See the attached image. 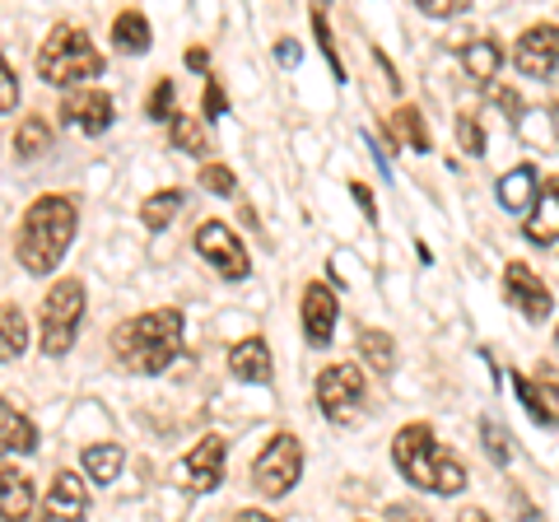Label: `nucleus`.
Masks as SVG:
<instances>
[{
    "label": "nucleus",
    "instance_id": "1",
    "mask_svg": "<svg viewBox=\"0 0 559 522\" xmlns=\"http://www.w3.org/2000/svg\"><path fill=\"white\" fill-rule=\"evenodd\" d=\"M75 201L70 197H38L20 220V238H14V252H20V266L28 275H51L61 266V257L75 242Z\"/></svg>",
    "mask_w": 559,
    "mask_h": 522
},
{
    "label": "nucleus",
    "instance_id": "2",
    "mask_svg": "<svg viewBox=\"0 0 559 522\" xmlns=\"http://www.w3.org/2000/svg\"><path fill=\"white\" fill-rule=\"evenodd\" d=\"M392 458L401 466L415 490H429V495H462L466 490V466L457 462V452L448 443H439V434L429 425H406L392 439Z\"/></svg>",
    "mask_w": 559,
    "mask_h": 522
},
{
    "label": "nucleus",
    "instance_id": "3",
    "mask_svg": "<svg viewBox=\"0 0 559 522\" xmlns=\"http://www.w3.org/2000/svg\"><path fill=\"white\" fill-rule=\"evenodd\" d=\"M112 355L127 364L131 373H164L173 359L182 355V312L178 308H154L140 318L121 322L112 332Z\"/></svg>",
    "mask_w": 559,
    "mask_h": 522
},
{
    "label": "nucleus",
    "instance_id": "4",
    "mask_svg": "<svg viewBox=\"0 0 559 522\" xmlns=\"http://www.w3.org/2000/svg\"><path fill=\"white\" fill-rule=\"evenodd\" d=\"M38 75L57 90H70L80 80H98L103 75V51L94 38L75 24H57L47 33V43L38 47Z\"/></svg>",
    "mask_w": 559,
    "mask_h": 522
},
{
    "label": "nucleus",
    "instance_id": "5",
    "mask_svg": "<svg viewBox=\"0 0 559 522\" xmlns=\"http://www.w3.org/2000/svg\"><path fill=\"white\" fill-rule=\"evenodd\" d=\"M84 322V285L80 281H57L43 299V355H66L75 345V332Z\"/></svg>",
    "mask_w": 559,
    "mask_h": 522
},
{
    "label": "nucleus",
    "instance_id": "6",
    "mask_svg": "<svg viewBox=\"0 0 559 522\" xmlns=\"http://www.w3.org/2000/svg\"><path fill=\"white\" fill-rule=\"evenodd\" d=\"M299 476H304V443L294 434H275L252 466V485L266 499H285L299 485Z\"/></svg>",
    "mask_w": 559,
    "mask_h": 522
},
{
    "label": "nucleus",
    "instance_id": "7",
    "mask_svg": "<svg viewBox=\"0 0 559 522\" xmlns=\"http://www.w3.org/2000/svg\"><path fill=\"white\" fill-rule=\"evenodd\" d=\"M197 252L205 257V266H215L224 281H248L252 275V257L242 248V238L229 229L224 220H205L197 229Z\"/></svg>",
    "mask_w": 559,
    "mask_h": 522
},
{
    "label": "nucleus",
    "instance_id": "8",
    "mask_svg": "<svg viewBox=\"0 0 559 522\" xmlns=\"http://www.w3.org/2000/svg\"><path fill=\"white\" fill-rule=\"evenodd\" d=\"M318 406L326 420L349 425L364 406V369L359 364H331L326 373H318Z\"/></svg>",
    "mask_w": 559,
    "mask_h": 522
},
{
    "label": "nucleus",
    "instance_id": "9",
    "mask_svg": "<svg viewBox=\"0 0 559 522\" xmlns=\"http://www.w3.org/2000/svg\"><path fill=\"white\" fill-rule=\"evenodd\" d=\"M224 452H229V443H224L219 434H205V439L191 448L178 466H173V481H178L187 495L219 490V481H224Z\"/></svg>",
    "mask_w": 559,
    "mask_h": 522
},
{
    "label": "nucleus",
    "instance_id": "10",
    "mask_svg": "<svg viewBox=\"0 0 559 522\" xmlns=\"http://www.w3.org/2000/svg\"><path fill=\"white\" fill-rule=\"evenodd\" d=\"M503 299H509L527 322H546V318H550V308H555L550 285L540 281L532 266H522V261H513V266L503 271Z\"/></svg>",
    "mask_w": 559,
    "mask_h": 522
},
{
    "label": "nucleus",
    "instance_id": "11",
    "mask_svg": "<svg viewBox=\"0 0 559 522\" xmlns=\"http://www.w3.org/2000/svg\"><path fill=\"white\" fill-rule=\"evenodd\" d=\"M513 61L527 80H550L555 66H559V24H532L518 38Z\"/></svg>",
    "mask_w": 559,
    "mask_h": 522
},
{
    "label": "nucleus",
    "instance_id": "12",
    "mask_svg": "<svg viewBox=\"0 0 559 522\" xmlns=\"http://www.w3.org/2000/svg\"><path fill=\"white\" fill-rule=\"evenodd\" d=\"M90 513V490H84V476L75 472H57L43 495V509L38 522H84Z\"/></svg>",
    "mask_w": 559,
    "mask_h": 522
},
{
    "label": "nucleus",
    "instance_id": "13",
    "mask_svg": "<svg viewBox=\"0 0 559 522\" xmlns=\"http://www.w3.org/2000/svg\"><path fill=\"white\" fill-rule=\"evenodd\" d=\"M513 388L522 396V406L536 425H559V373L555 364H540V369L527 378V373H513Z\"/></svg>",
    "mask_w": 559,
    "mask_h": 522
},
{
    "label": "nucleus",
    "instance_id": "14",
    "mask_svg": "<svg viewBox=\"0 0 559 522\" xmlns=\"http://www.w3.org/2000/svg\"><path fill=\"white\" fill-rule=\"evenodd\" d=\"M61 121L66 127H75V131H84V135H103L112 127V98L103 94V90H75L66 103H61Z\"/></svg>",
    "mask_w": 559,
    "mask_h": 522
},
{
    "label": "nucleus",
    "instance_id": "15",
    "mask_svg": "<svg viewBox=\"0 0 559 522\" xmlns=\"http://www.w3.org/2000/svg\"><path fill=\"white\" fill-rule=\"evenodd\" d=\"M304 332L312 345H331V336H336V294H331V285L312 281L304 289Z\"/></svg>",
    "mask_w": 559,
    "mask_h": 522
},
{
    "label": "nucleus",
    "instance_id": "16",
    "mask_svg": "<svg viewBox=\"0 0 559 522\" xmlns=\"http://www.w3.org/2000/svg\"><path fill=\"white\" fill-rule=\"evenodd\" d=\"M38 509V495H33V481L20 466L0 462V522H28Z\"/></svg>",
    "mask_w": 559,
    "mask_h": 522
},
{
    "label": "nucleus",
    "instance_id": "17",
    "mask_svg": "<svg viewBox=\"0 0 559 522\" xmlns=\"http://www.w3.org/2000/svg\"><path fill=\"white\" fill-rule=\"evenodd\" d=\"M229 373L242 378V382H252V388H266V382H271V345L261 336L238 341L229 351Z\"/></svg>",
    "mask_w": 559,
    "mask_h": 522
},
{
    "label": "nucleus",
    "instance_id": "18",
    "mask_svg": "<svg viewBox=\"0 0 559 522\" xmlns=\"http://www.w3.org/2000/svg\"><path fill=\"white\" fill-rule=\"evenodd\" d=\"M527 242H536V248H550V242H559V178H550L546 187L536 191V211L527 220Z\"/></svg>",
    "mask_w": 559,
    "mask_h": 522
},
{
    "label": "nucleus",
    "instance_id": "19",
    "mask_svg": "<svg viewBox=\"0 0 559 522\" xmlns=\"http://www.w3.org/2000/svg\"><path fill=\"white\" fill-rule=\"evenodd\" d=\"M536 191H540L536 168L522 164V168H513V173H503L499 187H495V197H499V205H503L509 215H522V211H532V205H536Z\"/></svg>",
    "mask_w": 559,
    "mask_h": 522
},
{
    "label": "nucleus",
    "instance_id": "20",
    "mask_svg": "<svg viewBox=\"0 0 559 522\" xmlns=\"http://www.w3.org/2000/svg\"><path fill=\"white\" fill-rule=\"evenodd\" d=\"M38 448V429L24 411H14L10 402H0V458H14V452H33Z\"/></svg>",
    "mask_w": 559,
    "mask_h": 522
},
{
    "label": "nucleus",
    "instance_id": "21",
    "mask_svg": "<svg viewBox=\"0 0 559 522\" xmlns=\"http://www.w3.org/2000/svg\"><path fill=\"white\" fill-rule=\"evenodd\" d=\"M388 141H392V150L406 141L415 154H429V150H433V135H429V127H425V112H419V108H396V112L388 117Z\"/></svg>",
    "mask_w": 559,
    "mask_h": 522
},
{
    "label": "nucleus",
    "instance_id": "22",
    "mask_svg": "<svg viewBox=\"0 0 559 522\" xmlns=\"http://www.w3.org/2000/svg\"><path fill=\"white\" fill-rule=\"evenodd\" d=\"M80 466L94 485H112L121 476V466H127V452H121L117 443H90L80 452Z\"/></svg>",
    "mask_w": 559,
    "mask_h": 522
},
{
    "label": "nucleus",
    "instance_id": "23",
    "mask_svg": "<svg viewBox=\"0 0 559 522\" xmlns=\"http://www.w3.org/2000/svg\"><path fill=\"white\" fill-rule=\"evenodd\" d=\"M112 43H117V51L145 57V51H150V20L140 10H121L112 20Z\"/></svg>",
    "mask_w": 559,
    "mask_h": 522
},
{
    "label": "nucleus",
    "instance_id": "24",
    "mask_svg": "<svg viewBox=\"0 0 559 522\" xmlns=\"http://www.w3.org/2000/svg\"><path fill=\"white\" fill-rule=\"evenodd\" d=\"M462 61H466V75H471V80L489 84V80L503 71V47H499L495 38H476V43H466Z\"/></svg>",
    "mask_w": 559,
    "mask_h": 522
},
{
    "label": "nucleus",
    "instance_id": "25",
    "mask_svg": "<svg viewBox=\"0 0 559 522\" xmlns=\"http://www.w3.org/2000/svg\"><path fill=\"white\" fill-rule=\"evenodd\" d=\"M28 351V318L14 304H0V364L20 359Z\"/></svg>",
    "mask_w": 559,
    "mask_h": 522
},
{
    "label": "nucleus",
    "instance_id": "26",
    "mask_svg": "<svg viewBox=\"0 0 559 522\" xmlns=\"http://www.w3.org/2000/svg\"><path fill=\"white\" fill-rule=\"evenodd\" d=\"M178 211H182V191L164 187V191H154V197H145V205H140V224L159 234V229H168V224L178 220Z\"/></svg>",
    "mask_w": 559,
    "mask_h": 522
},
{
    "label": "nucleus",
    "instance_id": "27",
    "mask_svg": "<svg viewBox=\"0 0 559 522\" xmlns=\"http://www.w3.org/2000/svg\"><path fill=\"white\" fill-rule=\"evenodd\" d=\"M47 145H51V121L24 117L20 131H14V154H20V159H38V154H47Z\"/></svg>",
    "mask_w": 559,
    "mask_h": 522
},
{
    "label": "nucleus",
    "instance_id": "28",
    "mask_svg": "<svg viewBox=\"0 0 559 522\" xmlns=\"http://www.w3.org/2000/svg\"><path fill=\"white\" fill-rule=\"evenodd\" d=\"M359 351L364 359H369V369L373 373H392V364H396V345L388 332H378V327H369V332L359 336Z\"/></svg>",
    "mask_w": 559,
    "mask_h": 522
},
{
    "label": "nucleus",
    "instance_id": "29",
    "mask_svg": "<svg viewBox=\"0 0 559 522\" xmlns=\"http://www.w3.org/2000/svg\"><path fill=\"white\" fill-rule=\"evenodd\" d=\"M168 141L178 154H205V127H201V117H173V127H168Z\"/></svg>",
    "mask_w": 559,
    "mask_h": 522
},
{
    "label": "nucleus",
    "instance_id": "30",
    "mask_svg": "<svg viewBox=\"0 0 559 522\" xmlns=\"http://www.w3.org/2000/svg\"><path fill=\"white\" fill-rule=\"evenodd\" d=\"M480 439H485V448H489V458L495 462H503V466L513 462V439L499 429V420H480Z\"/></svg>",
    "mask_w": 559,
    "mask_h": 522
},
{
    "label": "nucleus",
    "instance_id": "31",
    "mask_svg": "<svg viewBox=\"0 0 559 522\" xmlns=\"http://www.w3.org/2000/svg\"><path fill=\"white\" fill-rule=\"evenodd\" d=\"M201 187L210 191V197H234L238 178H234V168H224V164H205L201 168Z\"/></svg>",
    "mask_w": 559,
    "mask_h": 522
},
{
    "label": "nucleus",
    "instance_id": "32",
    "mask_svg": "<svg viewBox=\"0 0 559 522\" xmlns=\"http://www.w3.org/2000/svg\"><path fill=\"white\" fill-rule=\"evenodd\" d=\"M457 145H462L466 154H476V159L485 154V131H480V121L471 117V112L457 117Z\"/></svg>",
    "mask_w": 559,
    "mask_h": 522
},
{
    "label": "nucleus",
    "instance_id": "33",
    "mask_svg": "<svg viewBox=\"0 0 559 522\" xmlns=\"http://www.w3.org/2000/svg\"><path fill=\"white\" fill-rule=\"evenodd\" d=\"M312 33H318V43H322L326 61H331V75L345 84V66H341V57H336V43H331V28H326V14H322V10H312Z\"/></svg>",
    "mask_w": 559,
    "mask_h": 522
},
{
    "label": "nucleus",
    "instance_id": "34",
    "mask_svg": "<svg viewBox=\"0 0 559 522\" xmlns=\"http://www.w3.org/2000/svg\"><path fill=\"white\" fill-rule=\"evenodd\" d=\"M173 103H178V90H173V80H159V84H154V94H150V103H145V112H150L154 121H168Z\"/></svg>",
    "mask_w": 559,
    "mask_h": 522
},
{
    "label": "nucleus",
    "instance_id": "35",
    "mask_svg": "<svg viewBox=\"0 0 559 522\" xmlns=\"http://www.w3.org/2000/svg\"><path fill=\"white\" fill-rule=\"evenodd\" d=\"M14 108H20V80H14L10 61L0 57V117H5V112H14Z\"/></svg>",
    "mask_w": 559,
    "mask_h": 522
},
{
    "label": "nucleus",
    "instance_id": "36",
    "mask_svg": "<svg viewBox=\"0 0 559 522\" xmlns=\"http://www.w3.org/2000/svg\"><path fill=\"white\" fill-rule=\"evenodd\" d=\"M489 98H495L499 112H509V121H522V98H518L513 90H499V84H495V90H489Z\"/></svg>",
    "mask_w": 559,
    "mask_h": 522
},
{
    "label": "nucleus",
    "instance_id": "37",
    "mask_svg": "<svg viewBox=\"0 0 559 522\" xmlns=\"http://www.w3.org/2000/svg\"><path fill=\"white\" fill-rule=\"evenodd\" d=\"M224 112H229V98H224V90H219L215 80H205V117L215 121V117H224Z\"/></svg>",
    "mask_w": 559,
    "mask_h": 522
},
{
    "label": "nucleus",
    "instance_id": "38",
    "mask_svg": "<svg viewBox=\"0 0 559 522\" xmlns=\"http://www.w3.org/2000/svg\"><path fill=\"white\" fill-rule=\"evenodd\" d=\"M419 10L433 14V20H448V14H462L471 5H466V0H419Z\"/></svg>",
    "mask_w": 559,
    "mask_h": 522
},
{
    "label": "nucleus",
    "instance_id": "39",
    "mask_svg": "<svg viewBox=\"0 0 559 522\" xmlns=\"http://www.w3.org/2000/svg\"><path fill=\"white\" fill-rule=\"evenodd\" d=\"M349 197H355V205L364 211V220H378V205H373V191L364 182H349Z\"/></svg>",
    "mask_w": 559,
    "mask_h": 522
},
{
    "label": "nucleus",
    "instance_id": "40",
    "mask_svg": "<svg viewBox=\"0 0 559 522\" xmlns=\"http://www.w3.org/2000/svg\"><path fill=\"white\" fill-rule=\"evenodd\" d=\"M275 61H280V66H299V61H304L299 43H294V38H280V43H275Z\"/></svg>",
    "mask_w": 559,
    "mask_h": 522
},
{
    "label": "nucleus",
    "instance_id": "41",
    "mask_svg": "<svg viewBox=\"0 0 559 522\" xmlns=\"http://www.w3.org/2000/svg\"><path fill=\"white\" fill-rule=\"evenodd\" d=\"M187 66H191V71H210V51L205 47H191L187 51Z\"/></svg>",
    "mask_w": 559,
    "mask_h": 522
},
{
    "label": "nucleus",
    "instance_id": "42",
    "mask_svg": "<svg viewBox=\"0 0 559 522\" xmlns=\"http://www.w3.org/2000/svg\"><path fill=\"white\" fill-rule=\"evenodd\" d=\"M229 522H275L271 513H261V509H242V513H234Z\"/></svg>",
    "mask_w": 559,
    "mask_h": 522
},
{
    "label": "nucleus",
    "instance_id": "43",
    "mask_svg": "<svg viewBox=\"0 0 559 522\" xmlns=\"http://www.w3.org/2000/svg\"><path fill=\"white\" fill-rule=\"evenodd\" d=\"M462 522H489L485 513H462Z\"/></svg>",
    "mask_w": 559,
    "mask_h": 522
},
{
    "label": "nucleus",
    "instance_id": "44",
    "mask_svg": "<svg viewBox=\"0 0 559 522\" xmlns=\"http://www.w3.org/2000/svg\"><path fill=\"white\" fill-rule=\"evenodd\" d=\"M555 341H559V332H555Z\"/></svg>",
    "mask_w": 559,
    "mask_h": 522
}]
</instances>
